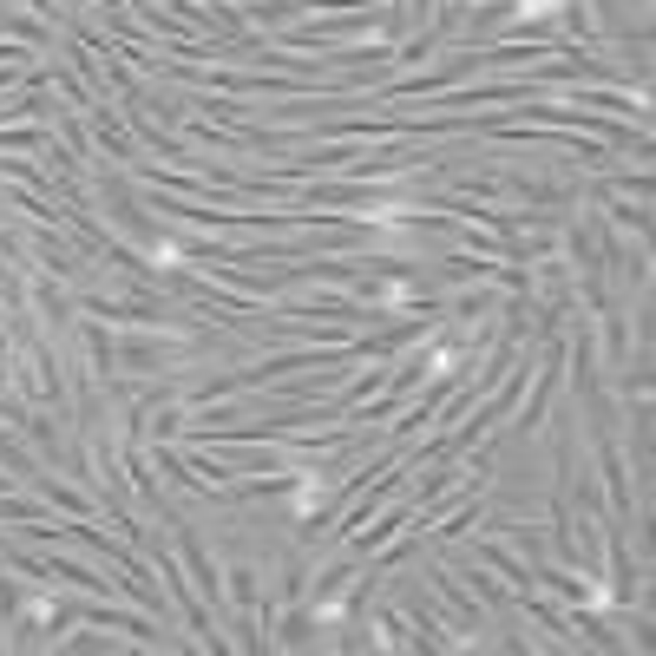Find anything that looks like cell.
<instances>
[{"instance_id":"cell-2","label":"cell","mask_w":656,"mask_h":656,"mask_svg":"<svg viewBox=\"0 0 656 656\" xmlns=\"http://www.w3.org/2000/svg\"><path fill=\"white\" fill-rule=\"evenodd\" d=\"M0 486H7V473H0Z\"/></svg>"},{"instance_id":"cell-1","label":"cell","mask_w":656,"mask_h":656,"mask_svg":"<svg viewBox=\"0 0 656 656\" xmlns=\"http://www.w3.org/2000/svg\"><path fill=\"white\" fill-rule=\"evenodd\" d=\"M184 558H191V571H197V591L217 604V571H210V558H204V545H197L191 532H184Z\"/></svg>"}]
</instances>
